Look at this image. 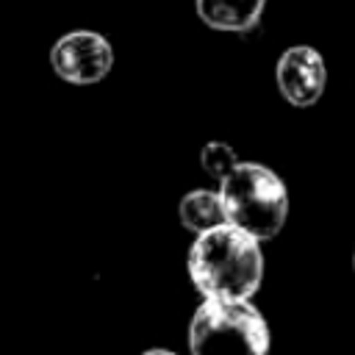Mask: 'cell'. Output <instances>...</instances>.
<instances>
[{"mask_svg": "<svg viewBox=\"0 0 355 355\" xmlns=\"http://www.w3.org/2000/svg\"><path fill=\"white\" fill-rule=\"evenodd\" d=\"M189 277L202 300H250L263 280L261 244L233 225L200 233L186 258Z\"/></svg>", "mask_w": 355, "mask_h": 355, "instance_id": "obj_1", "label": "cell"}, {"mask_svg": "<svg viewBox=\"0 0 355 355\" xmlns=\"http://www.w3.org/2000/svg\"><path fill=\"white\" fill-rule=\"evenodd\" d=\"M219 197L227 225L244 230L255 241L275 239L288 216L286 183L263 164L239 161L222 180Z\"/></svg>", "mask_w": 355, "mask_h": 355, "instance_id": "obj_2", "label": "cell"}, {"mask_svg": "<svg viewBox=\"0 0 355 355\" xmlns=\"http://www.w3.org/2000/svg\"><path fill=\"white\" fill-rule=\"evenodd\" d=\"M191 355H266L269 327L250 302L202 300L189 322Z\"/></svg>", "mask_w": 355, "mask_h": 355, "instance_id": "obj_3", "label": "cell"}, {"mask_svg": "<svg viewBox=\"0 0 355 355\" xmlns=\"http://www.w3.org/2000/svg\"><path fill=\"white\" fill-rule=\"evenodd\" d=\"M53 72L75 86L103 80L114 67V47L97 31H69L50 47Z\"/></svg>", "mask_w": 355, "mask_h": 355, "instance_id": "obj_4", "label": "cell"}, {"mask_svg": "<svg viewBox=\"0 0 355 355\" xmlns=\"http://www.w3.org/2000/svg\"><path fill=\"white\" fill-rule=\"evenodd\" d=\"M275 80L280 94L291 105L297 108L313 105L327 86V67L322 53L311 44H294L283 50V55L275 64Z\"/></svg>", "mask_w": 355, "mask_h": 355, "instance_id": "obj_5", "label": "cell"}, {"mask_svg": "<svg viewBox=\"0 0 355 355\" xmlns=\"http://www.w3.org/2000/svg\"><path fill=\"white\" fill-rule=\"evenodd\" d=\"M194 6L197 17L208 28L225 33H244L258 25L266 0H194Z\"/></svg>", "mask_w": 355, "mask_h": 355, "instance_id": "obj_6", "label": "cell"}, {"mask_svg": "<svg viewBox=\"0 0 355 355\" xmlns=\"http://www.w3.org/2000/svg\"><path fill=\"white\" fill-rule=\"evenodd\" d=\"M178 216H180V225L197 236L208 233L219 225H227L222 197H219V191H211V189L189 191L178 205Z\"/></svg>", "mask_w": 355, "mask_h": 355, "instance_id": "obj_7", "label": "cell"}, {"mask_svg": "<svg viewBox=\"0 0 355 355\" xmlns=\"http://www.w3.org/2000/svg\"><path fill=\"white\" fill-rule=\"evenodd\" d=\"M236 164H239L236 150H233L230 144H225V141H208V144H202V150H200V166H202L211 178H216V180H222Z\"/></svg>", "mask_w": 355, "mask_h": 355, "instance_id": "obj_8", "label": "cell"}, {"mask_svg": "<svg viewBox=\"0 0 355 355\" xmlns=\"http://www.w3.org/2000/svg\"><path fill=\"white\" fill-rule=\"evenodd\" d=\"M141 355H178V352H172V349H164V347H153V349H144Z\"/></svg>", "mask_w": 355, "mask_h": 355, "instance_id": "obj_9", "label": "cell"}, {"mask_svg": "<svg viewBox=\"0 0 355 355\" xmlns=\"http://www.w3.org/2000/svg\"><path fill=\"white\" fill-rule=\"evenodd\" d=\"M352 269H355V255H352Z\"/></svg>", "mask_w": 355, "mask_h": 355, "instance_id": "obj_10", "label": "cell"}]
</instances>
